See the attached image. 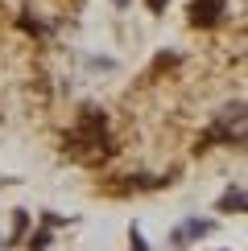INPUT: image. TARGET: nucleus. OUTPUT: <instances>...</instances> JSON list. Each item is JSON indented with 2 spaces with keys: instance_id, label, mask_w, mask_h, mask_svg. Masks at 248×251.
Listing matches in <instances>:
<instances>
[{
  "instance_id": "1",
  "label": "nucleus",
  "mask_w": 248,
  "mask_h": 251,
  "mask_svg": "<svg viewBox=\"0 0 248 251\" xmlns=\"http://www.w3.org/2000/svg\"><path fill=\"white\" fill-rule=\"evenodd\" d=\"M99 140H108V132H103V116L83 111L79 128L70 132V152H75V156H99L103 149H108V144H99Z\"/></svg>"
},
{
  "instance_id": "2",
  "label": "nucleus",
  "mask_w": 248,
  "mask_h": 251,
  "mask_svg": "<svg viewBox=\"0 0 248 251\" xmlns=\"http://www.w3.org/2000/svg\"><path fill=\"white\" fill-rule=\"evenodd\" d=\"M223 17V0H194L190 4V21L194 25H215Z\"/></svg>"
},
{
  "instance_id": "3",
  "label": "nucleus",
  "mask_w": 248,
  "mask_h": 251,
  "mask_svg": "<svg viewBox=\"0 0 248 251\" xmlns=\"http://www.w3.org/2000/svg\"><path fill=\"white\" fill-rule=\"evenodd\" d=\"M207 231H211V226H207V223H199V218H190V223H182V226H178V231H174L170 239H174V243L182 247V243H190L194 235H207Z\"/></svg>"
},
{
  "instance_id": "4",
  "label": "nucleus",
  "mask_w": 248,
  "mask_h": 251,
  "mask_svg": "<svg viewBox=\"0 0 248 251\" xmlns=\"http://www.w3.org/2000/svg\"><path fill=\"white\" fill-rule=\"evenodd\" d=\"M219 210H223V214H240V210H244V190H240V185H236V190H227V194H223Z\"/></svg>"
},
{
  "instance_id": "5",
  "label": "nucleus",
  "mask_w": 248,
  "mask_h": 251,
  "mask_svg": "<svg viewBox=\"0 0 248 251\" xmlns=\"http://www.w3.org/2000/svg\"><path fill=\"white\" fill-rule=\"evenodd\" d=\"M41 247H50V231H37L29 239V251H41Z\"/></svg>"
},
{
  "instance_id": "6",
  "label": "nucleus",
  "mask_w": 248,
  "mask_h": 251,
  "mask_svg": "<svg viewBox=\"0 0 248 251\" xmlns=\"http://www.w3.org/2000/svg\"><path fill=\"white\" fill-rule=\"evenodd\" d=\"M25 223H29V218H25V210H17V214H13V231L21 235V231H25Z\"/></svg>"
},
{
  "instance_id": "7",
  "label": "nucleus",
  "mask_w": 248,
  "mask_h": 251,
  "mask_svg": "<svg viewBox=\"0 0 248 251\" xmlns=\"http://www.w3.org/2000/svg\"><path fill=\"white\" fill-rule=\"evenodd\" d=\"M161 4H165V0H149V8H153V13H157V8H161Z\"/></svg>"
}]
</instances>
